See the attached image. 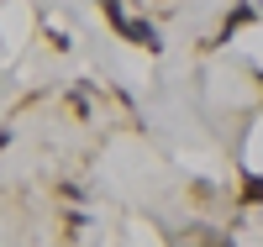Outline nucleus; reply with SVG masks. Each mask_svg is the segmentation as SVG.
<instances>
[{"label":"nucleus","instance_id":"f257e3e1","mask_svg":"<svg viewBox=\"0 0 263 247\" xmlns=\"http://www.w3.org/2000/svg\"><path fill=\"white\" fill-rule=\"evenodd\" d=\"M121 37L126 42H137V48H158V27H153V21H126V27H121Z\"/></svg>","mask_w":263,"mask_h":247},{"label":"nucleus","instance_id":"f03ea898","mask_svg":"<svg viewBox=\"0 0 263 247\" xmlns=\"http://www.w3.org/2000/svg\"><path fill=\"white\" fill-rule=\"evenodd\" d=\"M242 205H263V179H258V174L242 179Z\"/></svg>","mask_w":263,"mask_h":247}]
</instances>
